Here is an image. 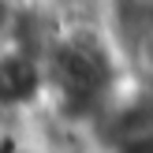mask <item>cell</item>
Wrapping results in <instances>:
<instances>
[{
    "label": "cell",
    "instance_id": "obj_2",
    "mask_svg": "<svg viewBox=\"0 0 153 153\" xmlns=\"http://www.w3.org/2000/svg\"><path fill=\"white\" fill-rule=\"evenodd\" d=\"M0 45H4V41H0Z\"/></svg>",
    "mask_w": 153,
    "mask_h": 153
},
{
    "label": "cell",
    "instance_id": "obj_1",
    "mask_svg": "<svg viewBox=\"0 0 153 153\" xmlns=\"http://www.w3.org/2000/svg\"><path fill=\"white\" fill-rule=\"evenodd\" d=\"M45 101H49L45 60L4 41L0 45V120L26 123L45 112Z\"/></svg>",
    "mask_w": 153,
    "mask_h": 153
}]
</instances>
